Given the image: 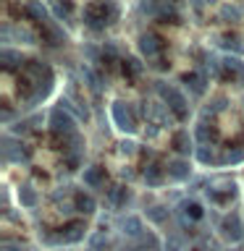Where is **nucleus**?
Segmentation results:
<instances>
[{
    "label": "nucleus",
    "mask_w": 244,
    "mask_h": 251,
    "mask_svg": "<svg viewBox=\"0 0 244 251\" xmlns=\"http://www.w3.org/2000/svg\"><path fill=\"white\" fill-rule=\"evenodd\" d=\"M0 251H24L21 243H11V241H5L3 246H0Z\"/></svg>",
    "instance_id": "obj_39"
},
{
    "label": "nucleus",
    "mask_w": 244,
    "mask_h": 251,
    "mask_svg": "<svg viewBox=\"0 0 244 251\" xmlns=\"http://www.w3.org/2000/svg\"><path fill=\"white\" fill-rule=\"evenodd\" d=\"M165 173H168V180H176V183H184V180L192 178V168H189V162L181 160V157H176V160H171L165 165Z\"/></svg>",
    "instance_id": "obj_14"
},
{
    "label": "nucleus",
    "mask_w": 244,
    "mask_h": 251,
    "mask_svg": "<svg viewBox=\"0 0 244 251\" xmlns=\"http://www.w3.org/2000/svg\"><path fill=\"white\" fill-rule=\"evenodd\" d=\"M42 39H45L47 45H53V47L55 45H63V42H66V31L55 24V19H50L47 24H42Z\"/></svg>",
    "instance_id": "obj_17"
},
{
    "label": "nucleus",
    "mask_w": 244,
    "mask_h": 251,
    "mask_svg": "<svg viewBox=\"0 0 244 251\" xmlns=\"http://www.w3.org/2000/svg\"><path fill=\"white\" fill-rule=\"evenodd\" d=\"M137 47H139V52H142V58H147V60H152V58H157L160 55V50L165 47V42L157 34H152V31H142L139 34V42H137Z\"/></svg>",
    "instance_id": "obj_8"
},
{
    "label": "nucleus",
    "mask_w": 244,
    "mask_h": 251,
    "mask_svg": "<svg viewBox=\"0 0 244 251\" xmlns=\"http://www.w3.org/2000/svg\"><path fill=\"white\" fill-rule=\"evenodd\" d=\"M129 201H131L129 186H113V188H108V204L113 209H123Z\"/></svg>",
    "instance_id": "obj_16"
},
{
    "label": "nucleus",
    "mask_w": 244,
    "mask_h": 251,
    "mask_svg": "<svg viewBox=\"0 0 244 251\" xmlns=\"http://www.w3.org/2000/svg\"><path fill=\"white\" fill-rule=\"evenodd\" d=\"M118 16L116 3H92L84 8V26H90L92 31H102L108 24H113Z\"/></svg>",
    "instance_id": "obj_2"
},
{
    "label": "nucleus",
    "mask_w": 244,
    "mask_h": 251,
    "mask_svg": "<svg viewBox=\"0 0 244 251\" xmlns=\"http://www.w3.org/2000/svg\"><path fill=\"white\" fill-rule=\"evenodd\" d=\"M205 196H208L213 204H228L236 196V183L231 178H215V180H210L208 188H205Z\"/></svg>",
    "instance_id": "obj_5"
},
{
    "label": "nucleus",
    "mask_w": 244,
    "mask_h": 251,
    "mask_svg": "<svg viewBox=\"0 0 244 251\" xmlns=\"http://www.w3.org/2000/svg\"><path fill=\"white\" fill-rule=\"evenodd\" d=\"M74 207H76V212H82V215H94V212H97V201H94L92 194L79 191L74 196Z\"/></svg>",
    "instance_id": "obj_20"
},
{
    "label": "nucleus",
    "mask_w": 244,
    "mask_h": 251,
    "mask_svg": "<svg viewBox=\"0 0 244 251\" xmlns=\"http://www.w3.org/2000/svg\"><path fill=\"white\" fill-rule=\"evenodd\" d=\"M50 11H53L55 16H61V19H63V16H68L71 11H74V5H68V3H66V5H61V3H55V5H50Z\"/></svg>",
    "instance_id": "obj_35"
},
{
    "label": "nucleus",
    "mask_w": 244,
    "mask_h": 251,
    "mask_svg": "<svg viewBox=\"0 0 244 251\" xmlns=\"http://www.w3.org/2000/svg\"><path fill=\"white\" fill-rule=\"evenodd\" d=\"M155 92L160 94L163 105L176 115V121H186L189 118V110H186V94L179 89L176 84H168V81H155Z\"/></svg>",
    "instance_id": "obj_1"
},
{
    "label": "nucleus",
    "mask_w": 244,
    "mask_h": 251,
    "mask_svg": "<svg viewBox=\"0 0 244 251\" xmlns=\"http://www.w3.org/2000/svg\"><path fill=\"white\" fill-rule=\"evenodd\" d=\"M165 178H168V173H165V165H160V162H150V165H145V180H147V186H160Z\"/></svg>",
    "instance_id": "obj_19"
},
{
    "label": "nucleus",
    "mask_w": 244,
    "mask_h": 251,
    "mask_svg": "<svg viewBox=\"0 0 244 251\" xmlns=\"http://www.w3.org/2000/svg\"><path fill=\"white\" fill-rule=\"evenodd\" d=\"M226 107V100L223 97H213L208 102V113H218V110H223Z\"/></svg>",
    "instance_id": "obj_34"
},
{
    "label": "nucleus",
    "mask_w": 244,
    "mask_h": 251,
    "mask_svg": "<svg viewBox=\"0 0 244 251\" xmlns=\"http://www.w3.org/2000/svg\"><path fill=\"white\" fill-rule=\"evenodd\" d=\"M110 246V238L105 233H97V235H92V241H90V251H105Z\"/></svg>",
    "instance_id": "obj_30"
},
{
    "label": "nucleus",
    "mask_w": 244,
    "mask_h": 251,
    "mask_svg": "<svg viewBox=\"0 0 244 251\" xmlns=\"http://www.w3.org/2000/svg\"><path fill=\"white\" fill-rule=\"evenodd\" d=\"M47 126H50V133L55 139H68L71 133H76V118L68 113L66 107H53L50 115H47Z\"/></svg>",
    "instance_id": "obj_4"
},
{
    "label": "nucleus",
    "mask_w": 244,
    "mask_h": 251,
    "mask_svg": "<svg viewBox=\"0 0 244 251\" xmlns=\"http://www.w3.org/2000/svg\"><path fill=\"white\" fill-rule=\"evenodd\" d=\"M121 233L123 235H129V238H142L147 230H145V225H142V220L139 217H134V215H129L121 223Z\"/></svg>",
    "instance_id": "obj_21"
},
{
    "label": "nucleus",
    "mask_w": 244,
    "mask_h": 251,
    "mask_svg": "<svg viewBox=\"0 0 244 251\" xmlns=\"http://www.w3.org/2000/svg\"><path fill=\"white\" fill-rule=\"evenodd\" d=\"M29 131V121H19L16 126H11V133H27Z\"/></svg>",
    "instance_id": "obj_38"
},
{
    "label": "nucleus",
    "mask_w": 244,
    "mask_h": 251,
    "mask_svg": "<svg viewBox=\"0 0 244 251\" xmlns=\"http://www.w3.org/2000/svg\"><path fill=\"white\" fill-rule=\"evenodd\" d=\"M145 215H147V220H150V223H152V225L163 227L165 223H168L171 212H168V207H160V204H157V207H150V209L145 212Z\"/></svg>",
    "instance_id": "obj_24"
},
{
    "label": "nucleus",
    "mask_w": 244,
    "mask_h": 251,
    "mask_svg": "<svg viewBox=\"0 0 244 251\" xmlns=\"http://www.w3.org/2000/svg\"><path fill=\"white\" fill-rule=\"evenodd\" d=\"M19 201H21V207H27V209H31L37 204V191L31 188L29 183H24L21 188H19Z\"/></svg>",
    "instance_id": "obj_25"
},
{
    "label": "nucleus",
    "mask_w": 244,
    "mask_h": 251,
    "mask_svg": "<svg viewBox=\"0 0 244 251\" xmlns=\"http://www.w3.org/2000/svg\"><path fill=\"white\" fill-rule=\"evenodd\" d=\"M220 39H223V42H220V47H226V50H236V52L244 50L242 39L236 37V34H226V37H220Z\"/></svg>",
    "instance_id": "obj_32"
},
{
    "label": "nucleus",
    "mask_w": 244,
    "mask_h": 251,
    "mask_svg": "<svg viewBox=\"0 0 244 251\" xmlns=\"http://www.w3.org/2000/svg\"><path fill=\"white\" fill-rule=\"evenodd\" d=\"M220 63H223V81L244 84V60L239 55H223Z\"/></svg>",
    "instance_id": "obj_9"
},
{
    "label": "nucleus",
    "mask_w": 244,
    "mask_h": 251,
    "mask_svg": "<svg viewBox=\"0 0 244 251\" xmlns=\"http://www.w3.org/2000/svg\"><path fill=\"white\" fill-rule=\"evenodd\" d=\"M202 215H205V209H202L200 201L184 199V201L176 207V217H179V223H181V227H184V230H192V223L202 220Z\"/></svg>",
    "instance_id": "obj_6"
},
{
    "label": "nucleus",
    "mask_w": 244,
    "mask_h": 251,
    "mask_svg": "<svg viewBox=\"0 0 244 251\" xmlns=\"http://www.w3.org/2000/svg\"><path fill=\"white\" fill-rule=\"evenodd\" d=\"M110 115H113V123L118 131L123 133H137L139 131V115H137V107L131 102H123V100H116L110 105Z\"/></svg>",
    "instance_id": "obj_3"
},
{
    "label": "nucleus",
    "mask_w": 244,
    "mask_h": 251,
    "mask_svg": "<svg viewBox=\"0 0 244 251\" xmlns=\"http://www.w3.org/2000/svg\"><path fill=\"white\" fill-rule=\"evenodd\" d=\"M157 19H171L173 24L179 21V11L173 3H157Z\"/></svg>",
    "instance_id": "obj_29"
},
{
    "label": "nucleus",
    "mask_w": 244,
    "mask_h": 251,
    "mask_svg": "<svg viewBox=\"0 0 244 251\" xmlns=\"http://www.w3.org/2000/svg\"><path fill=\"white\" fill-rule=\"evenodd\" d=\"M82 180H84V186H90V188H100L102 183H105V168L90 165V168L82 170Z\"/></svg>",
    "instance_id": "obj_18"
},
{
    "label": "nucleus",
    "mask_w": 244,
    "mask_h": 251,
    "mask_svg": "<svg viewBox=\"0 0 244 251\" xmlns=\"http://www.w3.org/2000/svg\"><path fill=\"white\" fill-rule=\"evenodd\" d=\"M145 118H147V126H163L168 123L171 110L163 102H145Z\"/></svg>",
    "instance_id": "obj_12"
},
{
    "label": "nucleus",
    "mask_w": 244,
    "mask_h": 251,
    "mask_svg": "<svg viewBox=\"0 0 244 251\" xmlns=\"http://www.w3.org/2000/svg\"><path fill=\"white\" fill-rule=\"evenodd\" d=\"M181 81H184V86L194 94V97H202L205 89H208V76H205L202 71H186V74L181 76Z\"/></svg>",
    "instance_id": "obj_13"
},
{
    "label": "nucleus",
    "mask_w": 244,
    "mask_h": 251,
    "mask_svg": "<svg viewBox=\"0 0 244 251\" xmlns=\"http://www.w3.org/2000/svg\"><path fill=\"white\" fill-rule=\"evenodd\" d=\"M47 11H50V8L42 5V3H29V5H24V13L31 16V19H34V21L39 24V26L50 21V16H47Z\"/></svg>",
    "instance_id": "obj_22"
},
{
    "label": "nucleus",
    "mask_w": 244,
    "mask_h": 251,
    "mask_svg": "<svg viewBox=\"0 0 244 251\" xmlns=\"http://www.w3.org/2000/svg\"><path fill=\"white\" fill-rule=\"evenodd\" d=\"M142 71H145V63H142L139 58H126L123 60V76L126 78H137Z\"/></svg>",
    "instance_id": "obj_26"
},
{
    "label": "nucleus",
    "mask_w": 244,
    "mask_h": 251,
    "mask_svg": "<svg viewBox=\"0 0 244 251\" xmlns=\"http://www.w3.org/2000/svg\"><path fill=\"white\" fill-rule=\"evenodd\" d=\"M84 235H87V225L82 223V220H74V223H68L66 227H61L58 243H66V246H71V243L84 241Z\"/></svg>",
    "instance_id": "obj_10"
},
{
    "label": "nucleus",
    "mask_w": 244,
    "mask_h": 251,
    "mask_svg": "<svg viewBox=\"0 0 244 251\" xmlns=\"http://www.w3.org/2000/svg\"><path fill=\"white\" fill-rule=\"evenodd\" d=\"M218 230L226 241H231V243H239L244 238V225H242V217L236 215V212L226 215L223 220H218Z\"/></svg>",
    "instance_id": "obj_7"
},
{
    "label": "nucleus",
    "mask_w": 244,
    "mask_h": 251,
    "mask_svg": "<svg viewBox=\"0 0 244 251\" xmlns=\"http://www.w3.org/2000/svg\"><path fill=\"white\" fill-rule=\"evenodd\" d=\"M218 16L226 19V21H242L244 19V8L236 5V3H223L218 8Z\"/></svg>",
    "instance_id": "obj_23"
},
{
    "label": "nucleus",
    "mask_w": 244,
    "mask_h": 251,
    "mask_svg": "<svg viewBox=\"0 0 244 251\" xmlns=\"http://www.w3.org/2000/svg\"><path fill=\"white\" fill-rule=\"evenodd\" d=\"M66 165H68V170H76L82 165V154H66Z\"/></svg>",
    "instance_id": "obj_37"
},
{
    "label": "nucleus",
    "mask_w": 244,
    "mask_h": 251,
    "mask_svg": "<svg viewBox=\"0 0 244 251\" xmlns=\"http://www.w3.org/2000/svg\"><path fill=\"white\" fill-rule=\"evenodd\" d=\"M0 63H3V68H13L16 63H24V60H21V52L11 50V47H3L0 50Z\"/></svg>",
    "instance_id": "obj_28"
},
{
    "label": "nucleus",
    "mask_w": 244,
    "mask_h": 251,
    "mask_svg": "<svg viewBox=\"0 0 244 251\" xmlns=\"http://www.w3.org/2000/svg\"><path fill=\"white\" fill-rule=\"evenodd\" d=\"M197 160L202 165H210V162H218V157L213 152V147H197Z\"/></svg>",
    "instance_id": "obj_31"
},
{
    "label": "nucleus",
    "mask_w": 244,
    "mask_h": 251,
    "mask_svg": "<svg viewBox=\"0 0 244 251\" xmlns=\"http://www.w3.org/2000/svg\"><path fill=\"white\" fill-rule=\"evenodd\" d=\"M27 157L29 154H27L21 141H16V139H11V133H5L3 136V160L5 162H24Z\"/></svg>",
    "instance_id": "obj_11"
},
{
    "label": "nucleus",
    "mask_w": 244,
    "mask_h": 251,
    "mask_svg": "<svg viewBox=\"0 0 244 251\" xmlns=\"http://www.w3.org/2000/svg\"><path fill=\"white\" fill-rule=\"evenodd\" d=\"M11 118H13V113H11V107H3V123H11Z\"/></svg>",
    "instance_id": "obj_40"
},
{
    "label": "nucleus",
    "mask_w": 244,
    "mask_h": 251,
    "mask_svg": "<svg viewBox=\"0 0 244 251\" xmlns=\"http://www.w3.org/2000/svg\"><path fill=\"white\" fill-rule=\"evenodd\" d=\"M163 249H165V251H184V241H181L179 235H168Z\"/></svg>",
    "instance_id": "obj_33"
},
{
    "label": "nucleus",
    "mask_w": 244,
    "mask_h": 251,
    "mask_svg": "<svg viewBox=\"0 0 244 251\" xmlns=\"http://www.w3.org/2000/svg\"><path fill=\"white\" fill-rule=\"evenodd\" d=\"M236 162H244V149L231 147V149H226V152L218 157V165H236Z\"/></svg>",
    "instance_id": "obj_27"
},
{
    "label": "nucleus",
    "mask_w": 244,
    "mask_h": 251,
    "mask_svg": "<svg viewBox=\"0 0 244 251\" xmlns=\"http://www.w3.org/2000/svg\"><path fill=\"white\" fill-rule=\"evenodd\" d=\"M171 147L176 149L179 154H189V152L194 149V136H192L186 128H179V131L171 136Z\"/></svg>",
    "instance_id": "obj_15"
},
{
    "label": "nucleus",
    "mask_w": 244,
    "mask_h": 251,
    "mask_svg": "<svg viewBox=\"0 0 244 251\" xmlns=\"http://www.w3.org/2000/svg\"><path fill=\"white\" fill-rule=\"evenodd\" d=\"M118 152H121V154H134V152H137V144H134V141L129 139V141H121V144H118Z\"/></svg>",
    "instance_id": "obj_36"
}]
</instances>
